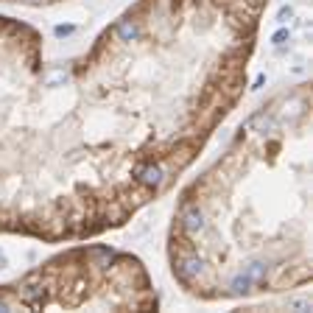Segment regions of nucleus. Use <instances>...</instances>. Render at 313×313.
<instances>
[{
	"label": "nucleus",
	"instance_id": "obj_1",
	"mask_svg": "<svg viewBox=\"0 0 313 313\" xmlns=\"http://www.w3.org/2000/svg\"><path fill=\"white\" fill-rule=\"evenodd\" d=\"M266 6L137 0L59 65L0 17V235L84 241L168 193L244 95Z\"/></svg>",
	"mask_w": 313,
	"mask_h": 313
},
{
	"label": "nucleus",
	"instance_id": "obj_2",
	"mask_svg": "<svg viewBox=\"0 0 313 313\" xmlns=\"http://www.w3.org/2000/svg\"><path fill=\"white\" fill-rule=\"evenodd\" d=\"M171 274L190 297L238 299L310 283V84L263 104L179 196Z\"/></svg>",
	"mask_w": 313,
	"mask_h": 313
},
{
	"label": "nucleus",
	"instance_id": "obj_3",
	"mask_svg": "<svg viewBox=\"0 0 313 313\" xmlns=\"http://www.w3.org/2000/svg\"><path fill=\"white\" fill-rule=\"evenodd\" d=\"M145 266L106 244L76 246L0 285V310H157Z\"/></svg>",
	"mask_w": 313,
	"mask_h": 313
},
{
	"label": "nucleus",
	"instance_id": "obj_4",
	"mask_svg": "<svg viewBox=\"0 0 313 313\" xmlns=\"http://www.w3.org/2000/svg\"><path fill=\"white\" fill-rule=\"evenodd\" d=\"M0 3H23V6H48V3H59V0H0Z\"/></svg>",
	"mask_w": 313,
	"mask_h": 313
},
{
	"label": "nucleus",
	"instance_id": "obj_5",
	"mask_svg": "<svg viewBox=\"0 0 313 313\" xmlns=\"http://www.w3.org/2000/svg\"><path fill=\"white\" fill-rule=\"evenodd\" d=\"M73 25H56V36H65V34H73Z\"/></svg>",
	"mask_w": 313,
	"mask_h": 313
},
{
	"label": "nucleus",
	"instance_id": "obj_6",
	"mask_svg": "<svg viewBox=\"0 0 313 313\" xmlns=\"http://www.w3.org/2000/svg\"><path fill=\"white\" fill-rule=\"evenodd\" d=\"M285 36H288V31H277V34H274V42H283Z\"/></svg>",
	"mask_w": 313,
	"mask_h": 313
}]
</instances>
